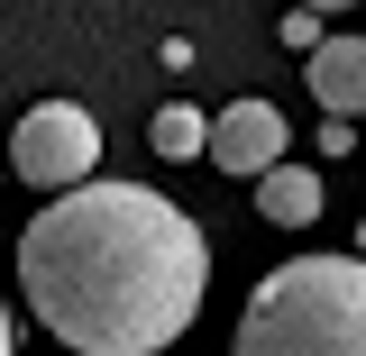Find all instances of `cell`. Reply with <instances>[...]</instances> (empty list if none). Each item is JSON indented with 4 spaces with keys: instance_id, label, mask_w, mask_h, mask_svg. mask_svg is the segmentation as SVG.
<instances>
[{
    "instance_id": "2",
    "label": "cell",
    "mask_w": 366,
    "mask_h": 356,
    "mask_svg": "<svg viewBox=\"0 0 366 356\" xmlns=\"http://www.w3.org/2000/svg\"><path fill=\"white\" fill-rule=\"evenodd\" d=\"M229 356H366V256H284L247 293Z\"/></svg>"
},
{
    "instance_id": "7",
    "label": "cell",
    "mask_w": 366,
    "mask_h": 356,
    "mask_svg": "<svg viewBox=\"0 0 366 356\" xmlns=\"http://www.w3.org/2000/svg\"><path fill=\"white\" fill-rule=\"evenodd\" d=\"M202 137H211V119H202L192 101H165V110L147 119V146H156L165 165H183V156H202Z\"/></svg>"
},
{
    "instance_id": "4",
    "label": "cell",
    "mask_w": 366,
    "mask_h": 356,
    "mask_svg": "<svg viewBox=\"0 0 366 356\" xmlns=\"http://www.w3.org/2000/svg\"><path fill=\"white\" fill-rule=\"evenodd\" d=\"M284 146H293V137H284V110H274V101H229L220 119H211V137H202V156H211L220 174H247V183L274 174Z\"/></svg>"
},
{
    "instance_id": "5",
    "label": "cell",
    "mask_w": 366,
    "mask_h": 356,
    "mask_svg": "<svg viewBox=\"0 0 366 356\" xmlns=\"http://www.w3.org/2000/svg\"><path fill=\"white\" fill-rule=\"evenodd\" d=\"M302 83H312L320 119H366V37H320L302 55Z\"/></svg>"
},
{
    "instance_id": "11",
    "label": "cell",
    "mask_w": 366,
    "mask_h": 356,
    "mask_svg": "<svg viewBox=\"0 0 366 356\" xmlns=\"http://www.w3.org/2000/svg\"><path fill=\"white\" fill-rule=\"evenodd\" d=\"M357 256H366V228H357Z\"/></svg>"
},
{
    "instance_id": "8",
    "label": "cell",
    "mask_w": 366,
    "mask_h": 356,
    "mask_svg": "<svg viewBox=\"0 0 366 356\" xmlns=\"http://www.w3.org/2000/svg\"><path fill=\"white\" fill-rule=\"evenodd\" d=\"M284 37L302 46V55H312V46H320V19H312V9H284Z\"/></svg>"
},
{
    "instance_id": "10",
    "label": "cell",
    "mask_w": 366,
    "mask_h": 356,
    "mask_svg": "<svg viewBox=\"0 0 366 356\" xmlns=\"http://www.w3.org/2000/svg\"><path fill=\"white\" fill-rule=\"evenodd\" d=\"M0 356H9V302H0Z\"/></svg>"
},
{
    "instance_id": "1",
    "label": "cell",
    "mask_w": 366,
    "mask_h": 356,
    "mask_svg": "<svg viewBox=\"0 0 366 356\" xmlns=\"http://www.w3.org/2000/svg\"><path fill=\"white\" fill-rule=\"evenodd\" d=\"M19 293L74 356H165L202 320L211 238L147 183H74L19 228Z\"/></svg>"
},
{
    "instance_id": "9",
    "label": "cell",
    "mask_w": 366,
    "mask_h": 356,
    "mask_svg": "<svg viewBox=\"0 0 366 356\" xmlns=\"http://www.w3.org/2000/svg\"><path fill=\"white\" fill-rule=\"evenodd\" d=\"M302 9H312V19H320V9H357V0H302Z\"/></svg>"
},
{
    "instance_id": "6",
    "label": "cell",
    "mask_w": 366,
    "mask_h": 356,
    "mask_svg": "<svg viewBox=\"0 0 366 356\" xmlns=\"http://www.w3.org/2000/svg\"><path fill=\"white\" fill-rule=\"evenodd\" d=\"M257 210H266L274 228H312L320 220V174H312V165H274V174H257Z\"/></svg>"
},
{
    "instance_id": "3",
    "label": "cell",
    "mask_w": 366,
    "mask_h": 356,
    "mask_svg": "<svg viewBox=\"0 0 366 356\" xmlns=\"http://www.w3.org/2000/svg\"><path fill=\"white\" fill-rule=\"evenodd\" d=\"M92 156H101V128H92L83 101H37V110L9 128V174H28L37 192L92 183Z\"/></svg>"
}]
</instances>
